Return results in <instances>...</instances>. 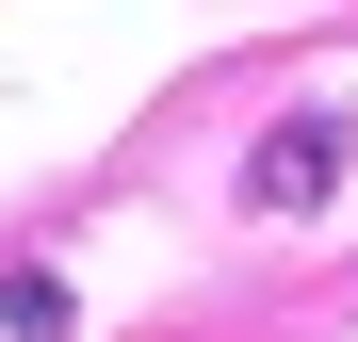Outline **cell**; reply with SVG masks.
Here are the masks:
<instances>
[{
    "label": "cell",
    "instance_id": "cell-1",
    "mask_svg": "<svg viewBox=\"0 0 358 342\" xmlns=\"http://www.w3.org/2000/svg\"><path fill=\"white\" fill-rule=\"evenodd\" d=\"M326 180H342V114H293V131H261V163H245L261 212H310Z\"/></svg>",
    "mask_w": 358,
    "mask_h": 342
},
{
    "label": "cell",
    "instance_id": "cell-2",
    "mask_svg": "<svg viewBox=\"0 0 358 342\" xmlns=\"http://www.w3.org/2000/svg\"><path fill=\"white\" fill-rule=\"evenodd\" d=\"M0 342H66V277H0Z\"/></svg>",
    "mask_w": 358,
    "mask_h": 342
}]
</instances>
